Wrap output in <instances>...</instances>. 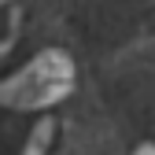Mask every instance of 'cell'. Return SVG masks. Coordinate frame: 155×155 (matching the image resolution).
<instances>
[{
  "label": "cell",
  "instance_id": "cell-1",
  "mask_svg": "<svg viewBox=\"0 0 155 155\" xmlns=\"http://www.w3.org/2000/svg\"><path fill=\"white\" fill-rule=\"evenodd\" d=\"M74 89V63L67 52H41L30 67L0 81V104L15 111H33V107H52L55 100Z\"/></svg>",
  "mask_w": 155,
  "mask_h": 155
},
{
  "label": "cell",
  "instance_id": "cell-2",
  "mask_svg": "<svg viewBox=\"0 0 155 155\" xmlns=\"http://www.w3.org/2000/svg\"><path fill=\"white\" fill-rule=\"evenodd\" d=\"M52 133H55V122H52V118H41V122L33 126V133H30V140H26L22 155H45L48 144H52Z\"/></svg>",
  "mask_w": 155,
  "mask_h": 155
},
{
  "label": "cell",
  "instance_id": "cell-3",
  "mask_svg": "<svg viewBox=\"0 0 155 155\" xmlns=\"http://www.w3.org/2000/svg\"><path fill=\"white\" fill-rule=\"evenodd\" d=\"M133 155H155V144H140V148L133 151Z\"/></svg>",
  "mask_w": 155,
  "mask_h": 155
},
{
  "label": "cell",
  "instance_id": "cell-4",
  "mask_svg": "<svg viewBox=\"0 0 155 155\" xmlns=\"http://www.w3.org/2000/svg\"><path fill=\"white\" fill-rule=\"evenodd\" d=\"M4 4H8V0H0V8H4Z\"/></svg>",
  "mask_w": 155,
  "mask_h": 155
}]
</instances>
